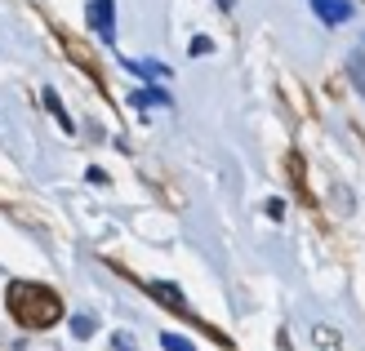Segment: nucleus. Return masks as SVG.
I'll list each match as a JSON object with an SVG mask.
<instances>
[{
	"instance_id": "1",
	"label": "nucleus",
	"mask_w": 365,
	"mask_h": 351,
	"mask_svg": "<svg viewBox=\"0 0 365 351\" xmlns=\"http://www.w3.org/2000/svg\"><path fill=\"white\" fill-rule=\"evenodd\" d=\"M5 307L23 329H49L63 320V298L49 285H36V281H14L5 293Z\"/></svg>"
},
{
	"instance_id": "2",
	"label": "nucleus",
	"mask_w": 365,
	"mask_h": 351,
	"mask_svg": "<svg viewBox=\"0 0 365 351\" xmlns=\"http://www.w3.org/2000/svg\"><path fill=\"white\" fill-rule=\"evenodd\" d=\"M89 27L98 41H116V0H89Z\"/></svg>"
},
{
	"instance_id": "3",
	"label": "nucleus",
	"mask_w": 365,
	"mask_h": 351,
	"mask_svg": "<svg viewBox=\"0 0 365 351\" xmlns=\"http://www.w3.org/2000/svg\"><path fill=\"white\" fill-rule=\"evenodd\" d=\"M307 5H312V14L321 18L325 27H343L352 18V9H356L352 0H307Z\"/></svg>"
},
{
	"instance_id": "4",
	"label": "nucleus",
	"mask_w": 365,
	"mask_h": 351,
	"mask_svg": "<svg viewBox=\"0 0 365 351\" xmlns=\"http://www.w3.org/2000/svg\"><path fill=\"white\" fill-rule=\"evenodd\" d=\"M148 293H152V298H156L160 307L182 311V316H187V298L178 293V285H170V281H152V285H148Z\"/></svg>"
},
{
	"instance_id": "5",
	"label": "nucleus",
	"mask_w": 365,
	"mask_h": 351,
	"mask_svg": "<svg viewBox=\"0 0 365 351\" xmlns=\"http://www.w3.org/2000/svg\"><path fill=\"white\" fill-rule=\"evenodd\" d=\"M348 80H352V89H356V94L365 98V45L348 53Z\"/></svg>"
},
{
	"instance_id": "6",
	"label": "nucleus",
	"mask_w": 365,
	"mask_h": 351,
	"mask_svg": "<svg viewBox=\"0 0 365 351\" xmlns=\"http://www.w3.org/2000/svg\"><path fill=\"white\" fill-rule=\"evenodd\" d=\"M312 338H317V347H321V351H339V347H343V338L334 334L330 325H312Z\"/></svg>"
},
{
	"instance_id": "7",
	"label": "nucleus",
	"mask_w": 365,
	"mask_h": 351,
	"mask_svg": "<svg viewBox=\"0 0 365 351\" xmlns=\"http://www.w3.org/2000/svg\"><path fill=\"white\" fill-rule=\"evenodd\" d=\"M45 103H49V112H53V120H58V125L67 129V134H71V129H76V125H71V116L63 112V103H58V94H53V89H45Z\"/></svg>"
},
{
	"instance_id": "8",
	"label": "nucleus",
	"mask_w": 365,
	"mask_h": 351,
	"mask_svg": "<svg viewBox=\"0 0 365 351\" xmlns=\"http://www.w3.org/2000/svg\"><path fill=\"white\" fill-rule=\"evenodd\" d=\"M134 107H170V98L160 89H143V94H134Z\"/></svg>"
},
{
	"instance_id": "9",
	"label": "nucleus",
	"mask_w": 365,
	"mask_h": 351,
	"mask_svg": "<svg viewBox=\"0 0 365 351\" xmlns=\"http://www.w3.org/2000/svg\"><path fill=\"white\" fill-rule=\"evenodd\" d=\"M94 316H71V334H76V338H94Z\"/></svg>"
},
{
	"instance_id": "10",
	"label": "nucleus",
	"mask_w": 365,
	"mask_h": 351,
	"mask_svg": "<svg viewBox=\"0 0 365 351\" xmlns=\"http://www.w3.org/2000/svg\"><path fill=\"white\" fill-rule=\"evenodd\" d=\"M160 347H165V351H196L187 338H178V334H160Z\"/></svg>"
},
{
	"instance_id": "11",
	"label": "nucleus",
	"mask_w": 365,
	"mask_h": 351,
	"mask_svg": "<svg viewBox=\"0 0 365 351\" xmlns=\"http://www.w3.org/2000/svg\"><path fill=\"white\" fill-rule=\"evenodd\" d=\"M267 218H272V223H281V218H285V205H281V200H267Z\"/></svg>"
},
{
	"instance_id": "12",
	"label": "nucleus",
	"mask_w": 365,
	"mask_h": 351,
	"mask_svg": "<svg viewBox=\"0 0 365 351\" xmlns=\"http://www.w3.org/2000/svg\"><path fill=\"white\" fill-rule=\"evenodd\" d=\"M112 347H116V351H134V338H130V334H116Z\"/></svg>"
},
{
	"instance_id": "13",
	"label": "nucleus",
	"mask_w": 365,
	"mask_h": 351,
	"mask_svg": "<svg viewBox=\"0 0 365 351\" xmlns=\"http://www.w3.org/2000/svg\"><path fill=\"white\" fill-rule=\"evenodd\" d=\"M214 5H218V9H232V0H214Z\"/></svg>"
}]
</instances>
